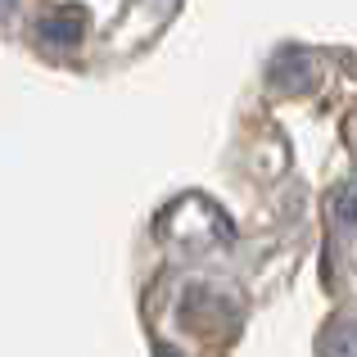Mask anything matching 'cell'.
Wrapping results in <instances>:
<instances>
[{
  "label": "cell",
  "instance_id": "7a4b0ae2",
  "mask_svg": "<svg viewBox=\"0 0 357 357\" xmlns=\"http://www.w3.org/2000/svg\"><path fill=\"white\" fill-rule=\"evenodd\" d=\"M321 349H326V357H357V326H335Z\"/></svg>",
  "mask_w": 357,
  "mask_h": 357
},
{
  "label": "cell",
  "instance_id": "3957f363",
  "mask_svg": "<svg viewBox=\"0 0 357 357\" xmlns=\"http://www.w3.org/2000/svg\"><path fill=\"white\" fill-rule=\"evenodd\" d=\"M158 357H181V353H176V349H158Z\"/></svg>",
  "mask_w": 357,
  "mask_h": 357
},
{
  "label": "cell",
  "instance_id": "277c9868",
  "mask_svg": "<svg viewBox=\"0 0 357 357\" xmlns=\"http://www.w3.org/2000/svg\"><path fill=\"white\" fill-rule=\"evenodd\" d=\"M9 9H14V0H0V14H9Z\"/></svg>",
  "mask_w": 357,
  "mask_h": 357
},
{
  "label": "cell",
  "instance_id": "6da1fadb",
  "mask_svg": "<svg viewBox=\"0 0 357 357\" xmlns=\"http://www.w3.org/2000/svg\"><path fill=\"white\" fill-rule=\"evenodd\" d=\"M36 36L41 41H50V45H77L82 41V14H50V18H41V27H36Z\"/></svg>",
  "mask_w": 357,
  "mask_h": 357
}]
</instances>
